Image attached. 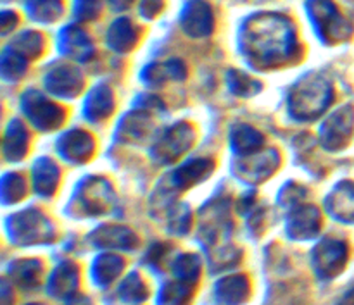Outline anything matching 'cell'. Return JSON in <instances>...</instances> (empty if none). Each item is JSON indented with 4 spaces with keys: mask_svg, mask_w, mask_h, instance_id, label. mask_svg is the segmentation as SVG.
<instances>
[{
    "mask_svg": "<svg viewBox=\"0 0 354 305\" xmlns=\"http://www.w3.org/2000/svg\"><path fill=\"white\" fill-rule=\"evenodd\" d=\"M330 100L332 90L328 83L318 76H311L294 88L290 95V109L299 119H313L327 109Z\"/></svg>",
    "mask_w": 354,
    "mask_h": 305,
    "instance_id": "obj_1",
    "label": "cell"
},
{
    "mask_svg": "<svg viewBox=\"0 0 354 305\" xmlns=\"http://www.w3.org/2000/svg\"><path fill=\"white\" fill-rule=\"evenodd\" d=\"M354 128V109L351 106H346L339 109L330 119L325 123L322 130V141L327 148L335 150L341 148L351 137Z\"/></svg>",
    "mask_w": 354,
    "mask_h": 305,
    "instance_id": "obj_2",
    "label": "cell"
},
{
    "mask_svg": "<svg viewBox=\"0 0 354 305\" xmlns=\"http://www.w3.org/2000/svg\"><path fill=\"white\" fill-rule=\"evenodd\" d=\"M346 259H348V248L342 242L325 240L315 252L317 273H320L325 278H330L344 268Z\"/></svg>",
    "mask_w": 354,
    "mask_h": 305,
    "instance_id": "obj_3",
    "label": "cell"
},
{
    "mask_svg": "<svg viewBox=\"0 0 354 305\" xmlns=\"http://www.w3.org/2000/svg\"><path fill=\"white\" fill-rule=\"evenodd\" d=\"M328 213L346 223H354V183H341L327 200Z\"/></svg>",
    "mask_w": 354,
    "mask_h": 305,
    "instance_id": "obj_4",
    "label": "cell"
},
{
    "mask_svg": "<svg viewBox=\"0 0 354 305\" xmlns=\"http://www.w3.org/2000/svg\"><path fill=\"white\" fill-rule=\"evenodd\" d=\"M318 230V214L313 207L301 210L290 219L289 231L296 238H310Z\"/></svg>",
    "mask_w": 354,
    "mask_h": 305,
    "instance_id": "obj_5",
    "label": "cell"
},
{
    "mask_svg": "<svg viewBox=\"0 0 354 305\" xmlns=\"http://www.w3.org/2000/svg\"><path fill=\"white\" fill-rule=\"evenodd\" d=\"M245 293H248V283H245L244 278L225 279V282L220 283V286H218V295H220V300H223V302L228 305H235L242 302Z\"/></svg>",
    "mask_w": 354,
    "mask_h": 305,
    "instance_id": "obj_6",
    "label": "cell"
},
{
    "mask_svg": "<svg viewBox=\"0 0 354 305\" xmlns=\"http://www.w3.org/2000/svg\"><path fill=\"white\" fill-rule=\"evenodd\" d=\"M121 268H123V262L120 259L114 255H104L95 262V282H99L100 285L113 282L114 276L120 275Z\"/></svg>",
    "mask_w": 354,
    "mask_h": 305,
    "instance_id": "obj_7",
    "label": "cell"
},
{
    "mask_svg": "<svg viewBox=\"0 0 354 305\" xmlns=\"http://www.w3.org/2000/svg\"><path fill=\"white\" fill-rule=\"evenodd\" d=\"M187 131L180 130V128L169 131V135L165 138V141L159 145V155H162L165 161L176 157V155L180 154V150H183V148L189 145V140H183V135Z\"/></svg>",
    "mask_w": 354,
    "mask_h": 305,
    "instance_id": "obj_8",
    "label": "cell"
},
{
    "mask_svg": "<svg viewBox=\"0 0 354 305\" xmlns=\"http://www.w3.org/2000/svg\"><path fill=\"white\" fill-rule=\"evenodd\" d=\"M75 283H76V273L73 271L69 266L57 269V271L54 273V278H52V293H57V295L68 293L69 290L75 286Z\"/></svg>",
    "mask_w": 354,
    "mask_h": 305,
    "instance_id": "obj_9",
    "label": "cell"
},
{
    "mask_svg": "<svg viewBox=\"0 0 354 305\" xmlns=\"http://www.w3.org/2000/svg\"><path fill=\"white\" fill-rule=\"evenodd\" d=\"M104 92H93V95L90 97V104H88V114L93 117H102L106 116L107 110L111 107V99H109V93L102 95Z\"/></svg>",
    "mask_w": 354,
    "mask_h": 305,
    "instance_id": "obj_10",
    "label": "cell"
},
{
    "mask_svg": "<svg viewBox=\"0 0 354 305\" xmlns=\"http://www.w3.org/2000/svg\"><path fill=\"white\" fill-rule=\"evenodd\" d=\"M55 178H57V173H55L54 166H41L38 168V176H37V185L40 192H50L55 185Z\"/></svg>",
    "mask_w": 354,
    "mask_h": 305,
    "instance_id": "obj_11",
    "label": "cell"
},
{
    "mask_svg": "<svg viewBox=\"0 0 354 305\" xmlns=\"http://www.w3.org/2000/svg\"><path fill=\"white\" fill-rule=\"evenodd\" d=\"M75 135H69L68 138H64V144L68 147L64 148V155L71 159H82L83 157V152H85V141H83V135L78 133V138H75Z\"/></svg>",
    "mask_w": 354,
    "mask_h": 305,
    "instance_id": "obj_12",
    "label": "cell"
},
{
    "mask_svg": "<svg viewBox=\"0 0 354 305\" xmlns=\"http://www.w3.org/2000/svg\"><path fill=\"white\" fill-rule=\"evenodd\" d=\"M197 271H199V264H197L196 259L190 257V255L182 259V261L178 262V266H176V275L182 276L183 279H192L194 275H197Z\"/></svg>",
    "mask_w": 354,
    "mask_h": 305,
    "instance_id": "obj_13",
    "label": "cell"
},
{
    "mask_svg": "<svg viewBox=\"0 0 354 305\" xmlns=\"http://www.w3.org/2000/svg\"><path fill=\"white\" fill-rule=\"evenodd\" d=\"M183 299H187V288L182 285L168 286L165 292V304L166 305H182Z\"/></svg>",
    "mask_w": 354,
    "mask_h": 305,
    "instance_id": "obj_14",
    "label": "cell"
},
{
    "mask_svg": "<svg viewBox=\"0 0 354 305\" xmlns=\"http://www.w3.org/2000/svg\"><path fill=\"white\" fill-rule=\"evenodd\" d=\"M121 292H123V295L127 297V299H131V300H140L142 297H144V292L142 290V285L138 279H135V276H131L130 279H128L127 283L123 285V288H121Z\"/></svg>",
    "mask_w": 354,
    "mask_h": 305,
    "instance_id": "obj_15",
    "label": "cell"
}]
</instances>
